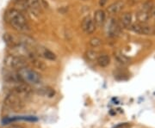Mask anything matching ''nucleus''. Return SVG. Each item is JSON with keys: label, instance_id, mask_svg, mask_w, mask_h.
I'll return each instance as SVG.
<instances>
[{"label": "nucleus", "instance_id": "1", "mask_svg": "<svg viewBox=\"0 0 155 128\" xmlns=\"http://www.w3.org/2000/svg\"><path fill=\"white\" fill-rule=\"evenodd\" d=\"M6 22L15 30L21 33H27L30 30L25 17L18 10L10 9L5 13Z\"/></svg>", "mask_w": 155, "mask_h": 128}, {"label": "nucleus", "instance_id": "2", "mask_svg": "<svg viewBox=\"0 0 155 128\" xmlns=\"http://www.w3.org/2000/svg\"><path fill=\"white\" fill-rule=\"evenodd\" d=\"M18 74L22 80L28 84H34L36 85L41 82V77L37 72L34 71L28 67H23L22 69L18 70Z\"/></svg>", "mask_w": 155, "mask_h": 128}, {"label": "nucleus", "instance_id": "3", "mask_svg": "<svg viewBox=\"0 0 155 128\" xmlns=\"http://www.w3.org/2000/svg\"><path fill=\"white\" fill-rule=\"evenodd\" d=\"M4 103L6 107L10 108L11 110H13V111H19V110H22L24 107L23 100L13 92L6 95L5 101H4Z\"/></svg>", "mask_w": 155, "mask_h": 128}, {"label": "nucleus", "instance_id": "4", "mask_svg": "<svg viewBox=\"0 0 155 128\" xmlns=\"http://www.w3.org/2000/svg\"><path fill=\"white\" fill-rule=\"evenodd\" d=\"M27 60L24 57L17 55H8L5 59V65L6 66L11 68V69H16L20 70L23 67L27 66Z\"/></svg>", "mask_w": 155, "mask_h": 128}, {"label": "nucleus", "instance_id": "5", "mask_svg": "<svg viewBox=\"0 0 155 128\" xmlns=\"http://www.w3.org/2000/svg\"><path fill=\"white\" fill-rule=\"evenodd\" d=\"M12 92L18 95L19 97H21L23 100L24 98L30 97V95L33 92V89L29 84H26L24 82H20V83L16 84L15 87L13 88Z\"/></svg>", "mask_w": 155, "mask_h": 128}, {"label": "nucleus", "instance_id": "6", "mask_svg": "<svg viewBox=\"0 0 155 128\" xmlns=\"http://www.w3.org/2000/svg\"><path fill=\"white\" fill-rule=\"evenodd\" d=\"M129 29L133 31L134 33L138 34H144V35H150L153 34V30L150 26L146 25L145 23H134L130 26Z\"/></svg>", "mask_w": 155, "mask_h": 128}, {"label": "nucleus", "instance_id": "7", "mask_svg": "<svg viewBox=\"0 0 155 128\" xmlns=\"http://www.w3.org/2000/svg\"><path fill=\"white\" fill-rule=\"evenodd\" d=\"M28 10L31 11L35 16H39L42 12V6L40 0H25Z\"/></svg>", "mask_w": 155, "mask_h": 128}, {"label": "nucleus", "instance_id": "8", "mask_svg": "<svg viewBox=\"0 0 155 128\" xmlns=\"http://www.w3.org/2000/svg\"><path fill=\"white\" fill-rule=\"evenodd\" d=\"M81 27L83 31L87 34H93L96 30V25H95L93 19L91 17H85L82 21V24Z\"/></svg>", "mask_w": 155, "mask_h": 128}, {"label": "nucleus", "instance_id": "9", "mask_svg": "<svg viewBox=\"0 0 155 128\" xmlns=\"http://www.w3.org/2000/svg\"><path fill=\"white\" fill-rule=\"evenodd\" d=\"M120 33L119 25L115 19H110L107 26V34L110 37H116Z\"/></svg>", "mask_w": 155, "mask_h": 128}, {"label": "nucleus", "instance_id": "10", "mask_svg": "<svg viewBox=\"0 0 155 128\" xmlns=\"http://www.w3.org/2000/svg\"><path fill=\"white\" fill-rule=\"evenodd\" d=\"M124 6H125L124 2L122 0H119V1H116L115 3L111 4L107 8V11L110 15H115V14L121 12L123 10Z\"/></svg>", "mask_w": 155, "mask_h": 128}, {"label": "nucleus", "instance_id": "11", "mask_svg": "<svg viewBox=\"0 0 155 128\" xmlns=\"http://www.w3.org/2000/svg\"><path fill=\"white\" fill-rule=\"evenodd\" d=\"M105 12L103 10H97L94 13V23L97 27H102L105 22Z\"/></svg>", "mask_w": 155, "mask_h": 128}, {"label": "nucleus", "instance_id": "12", "mask_svg": "<svg viewBox=\"0 0 155 128\" xmlns=\"http://www.w3.org/2000/svg\"><path fill=\"white\" fill-rule=\"evenodd\" d=\"M36 93L38 95H41V96H47V97H49V98H52L54 97V95H55V90L51 88V87H41L36 90Z\"/></svg>", "mask_w": 155, "mask_h": 128}, {"label": "nucleus", "instance_id": "13", "mask_svg": "<svg viewBox=\"0 0 155 128\" xmlns=\"http://www.w3.org/2000/svg\"><path fill=\"white\" fill-rule=\"evenodd\" d=\"M114 56H115V59H116V61L118 62L119 64L122 65V66H127L130 63V59L125 54H123L122 52H119V51L116 52Z\"/></svg>", "mask_w": 155, "mask_h": 128}, {"label": "nucleus", "instance_id": "14", "mask_svg": "<svg viewBox=\"0 0 155 128\" xmlns=\"http://www.w3.org/2000/svg\"><path fill=\"white\" fill-rule=\"evenodd\" d=\"M121 23L123 26V28H130V26L132 25V14L128 13V12L122 14V17H121Z\"/></svg>", "mask_w": 155, "mask_h": 128}, {"label": "nucleus", "instance_id": "15", "mask_svg": "<svg viewBox=\"0 0 155 128\" xmlns=\"http://www.w3.org/2000/svg\"><path fill=\"white\" fill-rule=\"evenodd\" d=\"M30 61L32 63L34 66L35 67L36 69H39L40 71H45L47 69V66L45 65L42 61H41L39 59H37V57H35V55L34 54L30 58H29Z\"/></svg>", "mask_w": 155, "mask_h": 128}, {"label": "nucleus", "instance_id": "16", "mask_svg": "<svg viewBox=\"0 0 155 128\" xmlns=\"http://www.w3.org/2000/svg\"><path fill=\"white\" fill-rule=\"evenodd\" d=\"M150 16H151V14L149 12L142 10V11H139L138 13L136 14V19L140 23H146L149 20Z\"/></svg>", "mask_w": 155, "mask_h": 128}, {"label": "nucleus", "instance_id": "17", "mask_svg": "<svg viewBox=\"0 0 155 128\" xmlns=\"http://www.w3.org/2000/svg\"><path fill=\"white\" fill-rule=\"evenodd\" d=\"M3 38H4V40H5V44L7 45L8 47H10V48H12V47H14L15 46H17V44H19L18 42H17V40H15V38H14L11 34H5L4 36H3Z\"/></svg>", "mask_w": 155, "mask_h": 128}, {"label": "nucleus", "instance_id": "18", "mask_svg": "<svg viewBox=\"0 0 155 128\" xmlns=\"http://www.w3.org/2000/svg\"><path fill=\"white\" fill-rule=\"evenodd\" d=\"M97 63L100 67H107L110 64V58L106 54L100 55L97 59Z\"/></svg>", "mask_w": 155, "mask_h": 128}, {"label": "nucleus", "instance_id": "19", "mask_svg": "<svg viewBox=\"0 0 155 128\" xmlns=\"http://www.w3.org/2000/svg\"><path fill=\"white\" fill-rule=\"evenodd\" d=\"M41 54L42 56L44 57L45 59H48V60H51V61H54V60H55L56 59V55L53 53V52H51L48 49H47V48H43L42 49V53H41Z\"/></svg>", "mask_w": 155, "mask_h": 128}, {"label": "nucleus", "instance_id": "20", "mask_svg": "<svg viewBox=\"0 0 155 128\" xmlns=\"http://www.w3.org/2000/svg\"><path fill=\"white\" fill-rule=\"evenodd\" d=\"M85 55L87 57V59H88L89 60H91V61H95V60H97V59L98 58V53L97 52V51L94 50H89L86 52V53H85Z\"/></svg>", "mask_w": 155, "mask_h": 128}, {"label": "nucleus", "instance_id": "21", "mask_svg": "<svg viewBox=\"0 0 155 128\" xmlns=\"http://www.w3.org/2000/svg\"><path fill=\"white\" fill-rule=\"evenodd\" d=\"M89 44H90L91 46H92V47H98L100 46H102L103 41L98 37H93V38H91V39L89 40Z\"/></svg>", "mask_w": 155, "mask_h": 128}, {"label": "nucleus", "instance_id": "22", "mask_svg": "<svg viewBox=\"0 0 155 128\" xmlns=\"http://www.w3.org/2000/svg\"><path fill=\"white\" fill-rule=\"evenodd\" d=\"M128 126L127 125V123H123V124H120V125H118V126H116L114 128H126Z\"/></svg>", "mask_w": 155, "mask_h": 128}, {"label": "nucleus", "instance_id": "23", "mask_svg": "<svg viewBox=\"0 0 155 128\" xmlns=\"http://www.w3.org/2000/svg\"><path fill=\"white\" fill-rule=\"evenodd\" d=\"M107 2H108V0H99V5L101 7H104L106 5Z\"/></svg>", "mask_w": 155, "mask_h": 128}, {"label": "nucleus", "instance_id": "24", "mask_svg": "<svg viewBox=\"0 0 155 128\" xmlns=\"http://www.w3.org/2000/svg\"><path fill=\"white\" fill-rule=\"evenodd\" d=\"M10 128H24L22 126H19V125H14V126H11Z\"/></svg>", "mask_w": 155, "mask_h": 128}, {"label": "nucleus", "instance_id": "25", "mask_svg": "<svg viewBox=\"0 0 155 128\" xmlns=\"http://www.w3.org/2000/svg\"><path fill=\"white\" fill-rule=\"evenodd\" d=\"M153 34H155V30H154V31H153Z\"/></svg>", "mask_w": 155, "mask_h": 128}]
</instances>
